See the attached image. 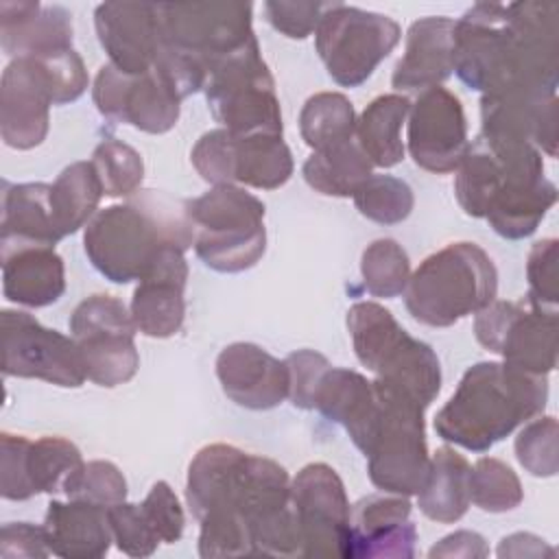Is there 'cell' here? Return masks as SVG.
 <instances>
[{"label": "cell", "mask_w": 559, "mask_h": 559, "mask_svg": "<svg viewBox=\"0 0 559 559\" xmlns=\"http://www.w3.org/2000/svg\"><path fill=\"white\" fill-rule=\"evenodd\" d=\"M347 330L358 360L376 373L373 384L424 411L441 389V365L432 347L413 338L376 301H358L347 310Z\"/></svg>", "instance_id": "obj_5"}, {"label": "cell", "mask_w": 559, "mask_h": 559, "mask_svg": "<svg viewBox=\"0 0 559 559\" xmlns=\"http://www.w3.org/2000/svg\"><path fill=\"white\" fill-rule=\"evenodd\" d=\"M94 26L109 63L124 74L153 70L159 50V22L153 2H103Z\"/></svg>", "instance_id": "obj_21"}, {"label": "cell", "mask_w": 559, "mask_h": 559, "mask_svg": "<svg viewBox=\"0 0 559 559\" xmlns=\"http://www.w3.org/2000/svg\"><path fill=\"white\" fill-rule=\"evenodd\" d=\"M378 415L360 452L371 483L384 493L417 496L428 478L430 456L424 435V408L376 386Z\"/></svg>", "instance_id": "obj_8"}, {"label": "cell", "mask_w": 559, "mask_h": 559, "mask_svg": "<svg viewBox=\"0 0 559 559\" xmlns=\"http://www.w3.org/2000/svg\"><path fill=\"white\" fill-rule=\"evenodd\" d=\"M544 179L542 153L531 142L480 131L456 168L454 194L467 216L485 218L493 203Z\"/></svg>", "instance_id": "obj_10"}, {"label": "cell", "mask_w": 559, "mask_h": 559, "mask_svg": "<svg viewBox=\"0 0 559 559\" xmlns=\"http://www.w3.org/2000/svg\"><path fill=\"white\" fill-rule=\"evenodd\" d=\"M555 201H557V188L550 179H544L533 190H524L515 197H509L496 203L485 218L498 236L518 240V238L531 236L539 227L542 218L548 214Z\"/></svg>", "instance_id": "obj_38"}, {"label": "cell", "mask_w": 559, "mask_h": 559, "mask_svg": "<svg viewBox=\"0 0 559 559\" xmlns=\"http://www.w3.org/2000/svg\"><path fill=\"white\" fill-rule=\"evenodd\" d=\"M528 304L544 312H557V240L544 238L533 245L526 260Z\"/></svg>", "instance_id": "obj_46"}, {"label": "cell", "mask_w": 559, "mask_h": 559, "mask_svg": "<svg viewBox=\"0 0 559 559\" xmlns=\"http://www.w3.org/2000/svg\"><path fill=\"white\" fill-rule=\"evenodd\" d=\"M411 111V100L402 94L373 98L356 118V144L371 166L391 168L404 159L402 124Z\"/></svg>", "instance_id": "obj_33"}, {"label": "cell", "mask_w": 559, "mask_h": 559, "mask_svg": "<svg viewBox=\"0 0 559 559\" xmlns=\"http://www.w3.org/2000/svg\"><path fill=\"white\" fill-rule=\"evenodd\" d=\"M546 402V376L507 362H476L437 413L435 430L443 441L472 452H487L520 424L542 415Z\"/></svg>", "instance_id": "obj_4"}, {"label": "cell", "mask_w": 559, "mask_h": 559, "mask_svg": "<svg viewBox=\"0 0 559 559\" xmlns=\"http://www.w3.org/2000/svg\"><path fill=\"white\" fill-rule=\"evenodd\" d=\"M469 500L487 513H504L520 507L524 489L504 461L483 456L469 472Z\"/></svg>", "instance_id": "obj_41"}, {"label": "cell", "mask_w": 559, "mask_h": 559, "mask_svg": "<svg viewBox=\"0 0 559 559\" xmlns=\"http://www.w3.org/2000/svg\"><path fill=\"white\" fill-rule=\"evenodd\" d=\"M332 2H284L271 0L264 2L266 20L275 31L290 39H304L312 31H317L323 13Z\"/></svg>", "instance_id": "obj_51"}, {"label": "cell", "mask_w": 559, "mask_h": 559, "mask_svg": "<svg viewBox=\"0 0 559 559\" xmlns=\"http://www.w3.org/2000/svg\"><path fill=\"white\" fill-rule=\"evenodd\" d=\"M194 251L218 273H240L258 264L266 249L264 203L240 186H214L188 199Z\"/></svg>", "instance_id": "obj_7"}, {"label": "cell", "mask_w": 559, "mask_h": 559, "mask_svg": "<svg viewBox=\"0 0 559 559\" xmlns=\"http://www.w3.org/2000/svg\"><path fill=\"white\" fill-rule=\"evenodd\" d=\"M0 555L2 557H48L50 548L46 544L44 524L35 526L31 522H9L0 531Z\"/></svg>", "instance_id": "obj_52"}, {"label": "cell", "mask_w": 559, "mask_h": 559, "mask_svg": "<svg viewBox=\"0 0 559 559\" xmlns=\"http://www.w3.org/2000/svg\"><path fill=\"white\" fill-rule=\"evenodd\" d=\"M140 509L144 511L148 524L153 526L162 544H175L181 539L186 524L183 509L166 480H157L151 487L146 498L140 502Z\"/></svg>", "instance_id": "obj_50"}, {"label": "cell", "mask_w": 559, "mask_h": 559, "mask_svg": "<svg viewBox=\"0 0 559 559\" xmlns=\"http://www.w3.org/2000/svg\"><path fill=\"white\" fill-rule=\"evenodd\" d=\"M559 4L476 2L454 22V72L483 94L557 90Z\"/></svg>", "instance_id": "obj_1"}, {"label": "cell", "mask_w": 559, "mask_h": 559, "mask_svg": "<svg viewBox=\"0 0 559 559\" xmlns=\"http://www.w3.org/2000/svg\"><path fill=\"white\" fill-rule=\"evenodd\" d=\"M83 465L81 450L63 437L31 441L26 452V476L33 493H68Z\"/></svg>", "instance_id": "obj_37"}, {"label": "cell", "mask_w": 559, "mask_h": 559, "mask_svg": "<svg viewBox=\"0 0 559 559\" xmlns=\"http://www.w3.org/2000/svg\"><path fill=\"white\" fill-rule=\"evenodd\" d=\"M44 531L50 555L63 559H100L114 542L107 507L87 500H50Z\"/></svg>", "instance_id": "obj_28"}, {"label": "cell", "mask_w": 559, "mask_h": 559, "mask_svg": "<svg viewBox=\"0 0 559 559\" xmlns=\"http://www.w3.org/2000/svg\"><path fill=\"white\" fill-rule=\"evenodd\" d=\"M72 500H87L100 507H114L127 498L124 474L111 461H87L66 493Z\"/></svg>", "instance_id": "obj_45"}, {"label": "cell", "mask_w": 559, "mask_h": 559, "mask_svg": "<svg viewBox=\"0 0 559 559\" xmlns=\"http://www.w3.org/2000/svg\"><path fill=\"white\" fill-rule=\"evenodd\" d=\"M544 555H555V550L546 546L542 537L531 533H513L504 537L498 546V557H544Z\"/></svg>", "instance_id": "obj_54"}, {"label": "cell", "mask_w": 559, "mask_h": 559, "mask_svg": "<svg viewBox=\"0 0 559 559\" xmlns=\"http://www.w3.org/2000/svg\"><path fill=\"white\" fill-rule=\"evenodd\" d=\"M194 245V225L186 201L162 190H140L122 205L92 216L83 247L92 266L116 284L142 280L166 247Z\"/></svg>", "instance_id": "obj_3"}, {"label": "cell", "mask_w": 559, "mask_h": 559, "mask_svg": "<svg viewBox=\"0 0 559 559\" xmlns=\"http://www.w3.org/2000/svg\"><path fill=\"white\" fill-rule=\"evenodd\" d=\"M352 197L356 210L380 225L406 221L415 205L411 186L393 175H369Z\"/></svg>", "instance_id": "obj_40"}, {"label": "cell", "mask_w": 559, "mask_h": 559, "mask_svg": "<svg viewBox=\"0 0 559 559\" xmlns=\"http://www.w3.org/2000/svg\"><path fill=\"white\" fill-rule=\"evenodd\" d=\"M103 197L100 179L92 162H74L50 183V199L57 227L63 236L79 231L96 214Z\"/></svg>", "instance_id": "obj_35"}, {"label": "cell", "mask_w": 559, "mask_h": 559, "mask_svg": "<svg viewBox=\"0 0 559 559\" xmlns=\"http://www.w3.org/2000/svg\"><path fill=\"white\" fill-rule=\"evenodd\" d=\"M469 472L472 465L450 445L437 448L430 456L428 478L417 493L421 513L439 524L459 522L469 509Z\"/></svg>", "instance_id": "obj_32"}, {"label": "cell", "mask_w": 559, "mask_h": 559, "mask_svg": "<svg viewBox=\"0 0 559 559\" xmlns=\"http://www.w3.org/2000/svg\"><path fill=\"white\" fill-rule=\"evenodd\" d=\"M454 70V20L428 15L411 24L406 48L391 83L397 92H424L441 85Z\"/></svg>", "instance_id": "obj_26"}, {"label": "cell", "mask_w": 559, "mask_h": 559, "mask_svg": "<svg viewBox=\"0 0 559 559\" xmlns=\"http://www.w3.org/2000/svg\"><path fill=\"white\" fill-rule=\"evenodd\" d=\"M203 92L214 120L229 133L282 135L275 81L255 37L210 72Z\"/></svg>", "instance_id": "obj_9"}, {"label": "cell", "mask_w": 559, "mask_h": 559, "mask_svg": "<svg viewBox=\"0 0 559 559\" xmlns=\"http://www.w3.org/2000/svg\"><path fill=\"white\" fill-rule=\"evenodd\" d=\"M63 234L57 227L50 183H7L2 194L0 249L46 245L55 247Z\"/></svg>", "instance_id": "obj_31"}, {"label": "cell", "mask_w": 559, "mask_h": 559, "mask_svg": "<svg viewBox=\"0 0 559 559\" xmlns=\"http://www.w3.org/2000/svg\"><path fill=\"white\" fill-rule=\"evenodd\" d=\"M417 528L406 496H367L349 511L347 557H415Z\"/></svg>", "instance_id": "obj_24"}, {"label": "cell", "mask_w": 559, "mask_h": 559, "mask_svg": "<svg viewBox=\"0 0 559 559\" xmlns=\"http://www.w3.org/2000/svg\"><path fill=\"white\" fill-rule=\"evenodd\" d=\"M489 548L483 539V535L474 531H456L448 537H443L439 544H435L428 552V557H487Z\"/></svg>", "instance_id": "obj_53"}, {"label": "cell", "mask_w": 559, "mask_h": 559, "mask_svg": "<svg viewBox=\"0 0 559 559\" xmlns=\"http://www.w3.org/2000/svg\"><path fill=\"white\" fill-rule=\"evenodd\" d=\"M52 90L44 66L33 57L13 59L0 81V135L7 146H39L50 127Z\"/></svg>", "instance_id": "obj_20"}, {"label": "cell", "mask_w": 559, "mask_h": 559, "mask_svg": "<svg viewBox=\"0 0 559 559\" xmlns=\"http://www.w3.org/2000/svg\"><path fill=\"white\" fill-rule=\"evenodd\" d=\"M2 293L26 308L55 304L66 290V266L55 247L26 245L0 249Z\"/></svg>", "instance_id": "obj_29"}, {"label": "cell", "mask_w": 559, "mask_h": 559, "mask_svg": "<svg viewBox=\"0 0 559 559\" xmlns=\"http://www.w3.org/2000/svg\"><path fill=\"white\" fill-rule=\"evenodd\" d=\"M194 170L212 186L275 190L293 175V155L282 135H234L227 129L203 133L190 153Z\"/></svg>", "instance_id": "obj_14"}, {"label": "cell", "mask_w": 559, "mask_h": 559, "mask_svg": "<svg viewBox=\"0 0 559 559\" xmlns=\"http://www.w3.org/2000/svg\"><path fill=\"white\" fill-rule=\"evenodd\" d=\"M31 439L22 435H0V493L4 500H28L33 489L26 476V452Z\"/></svg>", "instance_id": "obj_49"}, {"label": "cell", "mask_w": 559, "mask_h": 559, "mask_svg": "<svg viewBox=\"0 0 559 559\" xmlns=\"http://www.w3.org/2000/svg\"><path fill=\"white\" fill-rule=\"evenodd\" d=\"M33 59H37L46 70L55 105L72 103L87 90V81H90L87 70L74 48L50 52L44 57H33Z\"/></svg>", "instance_id": "obj_48"}, {"label": "cell", "mask_w": 559, "mask_h": 559, "mask_svg": "<svg viewBox=\"0 0 559 559\" xmlns=\"http://www.w3.org/2000/svg\"><path fill=\"white\" fill-rule=\"evenodd\" d=\"M92 98L100 116L146 133L170 131L181 109V98L157 70L133 76L111 63L98 70Z\"/></svg>", "instance_id": "obj_18"}, {"label": "cell", "mask_w": 559, "mask_h": 559, "mask_svg": "<svg viewBox=\"0 0 559 559\" xmlns=\"http://www.w3.org/2000/svg\"><path fill=\"white\" fill-rule=\"evenodd\" d=\"M371 175V162L356 138L323 151H314L304 164L306 183L325 197H352Z\"/></svg>", "instance_id": "obj_34"}, {"label": "cell", "mask_w": 559, "mask_h": 559, "mask_svg": "<svg viewBox=\"0 0 559 559\" xmlns=\"http://www.w3.org/2000/svg\"><path fill=\"white\" fill-rule=\"evenodd\" d=\"M286 369H288V397L297 408L312 411L314 408V395L317 389L325 376V371L332 367L330 360L314 352V349H297L286 356Z\"/></svg>", "instance_id": "obj_47"}, {"label": "cell", "mask_w": 559, "mask_h": 559, "mask_svg": "<svg viewBox=\"0 0 559 559\" xmlns=\"http://www.w3.org/2000/svg\"><path fill=\"white\" fill-rule=\"evenodd\" d=\"M299 131L312 153L354 140L356 111L352 100L341 92L312 94L301 107Z\"/></svg>", "instance_id": "obj_36"}, {"label": "cell", "mask_w": 559, "mask_h": 559, "mask_svg": "<svg viewBox=\"0 0 559 559\" xmlns=\"http://www.w3.org/2000/svg\"><path fill=\"white\" fill-rule=\"evenodd\" d=\"M467 120L456 94L437 85L417 94L408 111V153L437 175L459 168L467 151Z\"/></svg>", "instance_id": "obj_19"}, {"label": "cell", "mask_w": 559, "mask_h": 559, "mask_svg": "<svg viewBox=\"0 0 559 559\" xmlns=\"http://www.w3.org/2000/svg\"><path fill=\"white\" fill-rule=\"evenodd\" d=\"M474 334L485 349L522 371L548 376L557 365V312L493 299L476 312Z\"/></svg>", "instance_id": "obj_15"}, {"label": "cell", "mask_w": 559, "mask_h": 559, "mask_svg": "<svg viewBox=\"0 0 559 559\" xmlns=\"http://www.w3.org/2000/svg\"><path fill=\"white\" fill-rule=\"evenodd\" d=\"M223 393L249 411H269L288 397V369L255 343H231L216 358Z\"/></svg>", "instance_id": "obj_23"}, {"label": "cell", "mask_w": 559, "mask_h": 559, "mask_svg": "<svg viewBox=\"0 0 559 559\" xmlns=\"http://www.w3.org/2000/svg\"><path fill=\"white\" fill-rule=\"evenodd\" d=\"M155 9L159 44L190 59L205 76L255 37L251 4L245 2H157Z\"/></svg>", "instance_id": "obj_11"}, {"label": "cell", "mask_w": 559, "mask_h": 559, "mask_svg": "<svg viewBox=\"0 0 559 559\" xmlns=\"http://www.w3.org/2000/svg\"><path fill=\"white\" fill-rule=\"evenodd\" d=\"M135 330L131 310L114 295H90L72 310L70 332L81 352L87 380L111 389L138 373Z\"/></svg>", "instance_id": "obj_13"}, {"label": "cell", "mask_w": 559, "mask_h": 559, "mask_svg": "<svg viewBox=\"0 0 559 559\" xmlns=\"http://www.w3.org/2000/svg\"><path fill=\"white\" fill-rule=\"evenodd\" d=\"M557 90H502L480 96L483 131L531 142L548 157L557 155Z\"/></svg>", "instance_id": "obj_22"}, {"label": "cell", "mask_w": 559, "mask_h": 559, "mask_svg": "<svg viewBox=\"0 0 559 559\" xmlns=\"http://www.w3.org/2000/svg\"><path fill=\"white\" fill-rule=\"evenodd\" d=\"M498 271L474 242H452L428 255L411 275L404 301L411 317L430 328H450L496 299Z\"/></svg>", "instance_id": "obj_6"}, {"label": "cell", "mask_w": 559, "mask_h": 559, "mask_svg": "<svg viewBox=\"0 0 559 559\" xmlns=\"http://www.w3.org/2000/svg\"><path fill=\"white\" fill-rule=\"evenodd\" d=\"M92 166L100 179L105 197H131L144 179L142 155L116 138H105L92 153Z\"/></svg>", "instance_id": "obj_42"}, {"label": "cell", "mask_w": 559, "mask_h": 559, "mask_svg": "<svg viewBox=\"0 0 559 559\" xmlns=\"http://www.w3.org/2000/svg\"><path fill=\"white\" fill-rule=\"evenodd\" d=\"M360 275L369 295L393 299L406 290L411 280L408 253L395 240L378 238L362 251Z\"/></svg>", "instance_id": "obj_39"}, {"label": "cell", "mask_w": 559, "mask_h": 559, "mask_svg": "<svg viewBox=\"0 0 559 559\" xmlns=\"http://www.w3.org/2000/svg\"><path fill=\"white\" fill-rule=\"evenodd\" d=\"M107 515L114 542L120 552L129 557H151L162 544L140 504L118 502L107 509Z\"/></svg>", "instance_id": "obj_44"}, {"label": "cell", "mask_w": 559, "mask_h": 559, "mask_svg": "<svg viewBox=\"0 0 559 559\" xmlns=\"http://www.w3.org/2000/svg\"><path fill=\"white\" fill-rule=\"evenodd\" d=\"M515 456L531 476H555L559 467L557 419L548 415L528 421L515 437Z\"/></svg>", "instance_id": "obj_43"}, {"label": "cell", "mask_w": 559, "mask_h": 559, "mask_svg": "<svg viewBox=\"0 0 559 559\" xmlns=\"http://www.w3.org/2000/svg\"><path fill=\"white\" fill-rule=\"evenodd\" d=\"M2 373L76 389L87 376L72 336L44 328L22 310H2Z\"/></svg>", "instance_id": "obj_16"}, {"label": "cell", "mask_w": 559, "mask_h": 559, "mask_svg": "<svg viewBox=\"0 0 559 559\" xmlns=\"http://www.w3.org/2000/svg\"><path fill=\"white\" fill-rule=\"evenodd\" d=\"M290 504L301 533L304 557H347L349 500L328 463H308L290 480Z\"/></svg>", "instance_id": "obj_17"}, {"label": "cell", "mask_w": 559, "mask_h": 559, "mask_svg": "<svg viewBox=\"0 0 559 559\" xmlns=\"http://www.w3.org/2000/svg\"><path fill=\"white\" fill-rule=\"evenodd\" d=\"M72 35V15L59 4L0 2V46L13 59L70 50Z\"/></svg>", "instance_id": "obj_27"}, {"label": "cell", "mask_w": 559, "mask_h": 559, "mask_svg": "<svg viewBox=\"0 0 559 559\" xmlns=\"http://www.w3.org/2000/svg\"><path fill=\"white\" fill-rule=\"evenodd\" d=\"M400 37V26L389 15L332 2L314 31V46L332 81L358 87L391 55Z\"/></svg>", "instance_id": "obj_12"}, {"label": "cell", "mask_w": 559, "mask_h": 559, "mask_svg": "<svg viewBox=\"0 0 559 559\" xmlns=\"http://www.w3.org/2000/svg\"><path fill=\"white\" fill-rule=\"evenodd\" d=\"M314 408L330 421L341 424L354 445L360 450L378 415V395L373 382L362 373L343 367H330L317 389Z\"/></svg>", "instance_id": "obj_30"}, {"label": "cell", "mask_w": 559, "mask_h": 559, "mask_svg": "<svg viewBox=\"0 0 559 559\" xmlns=\"http://www.w3.org/2000/svg\"><path fill=\"white\" fill-rule=\"evenodd\" d=\"M186 280L188 264L183 251L166 247L131 297V317L144 336L168 338L181 330L186 317Z\"/></svg>", "instance_id": "obj_25"}, {"label": "cell", "mask_w": 559, "mask_h": 559, "mask_svg": "<svg viewBox=\"0 0 559 559\" xmlns=\"http://www.w3.org/2000/svg\"><path fill=\"white\" fill-rule=\"evenodd\" d=\"M186 502L197 520L207 513L238 515L251 533L253 555H304L290 504V478L273 459L229 443H210L190 461Z\"/></svg>", "instance_id": "obj_2"}]
</instances>
